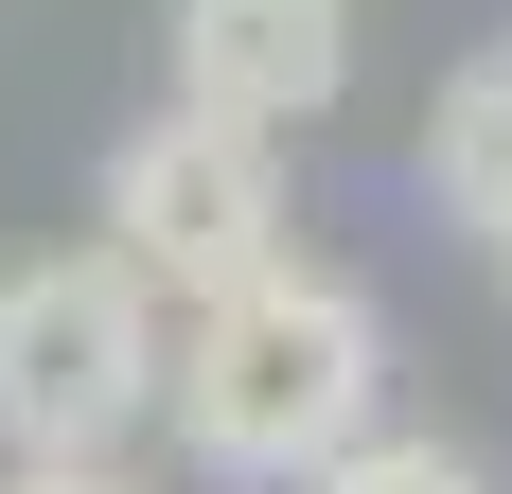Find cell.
<instances>
[{
	"label": "cell",
	"instance_id": "4",
	"mask_svg": "<svg viewBox=\"0 0 512 494\" xmlns=\"http://www.w3.org/2000/svg\"><path fill=\"white\" fill-rule=\"evenodd\" d=\"M336 89H354V0H177V106L283 142Z\"/></svg>",
	"mask_w": 512,
	"mask_h": 494
},
{
	"label": "cell",
	"instance_id": "6",
	"mask_svg": "<svg viewBox=\"0 0 512 494\" xmlns=\"http://www.w3.org/2000/svg\"><path fill=\"white\" fill-rule=\"evenodd\" d=\"M283 494H477V459L407 442V424H354V442H336V459H301Z\"/></svg>",
	"mask_w": 512,
	"mask_h": 494
},
{
	"label": "cell",
	"instance_id": "7",
	"mask_svg": "<svg viewBox=\"0 0 512 494\" xmlns=\"http://www.w3.org/2000/svg\"><path fill=\"white\" fill-rule=\"evenodd\" d=\"M0 494H124V477H106V459H18Z\"/></svg>",
	"mask_w": 512,
	"mask_h": 494
},
{
	"label": "cell",
	"instance_id": "5",
	"mask_svg": "<svg viewBox=\"0 0 512 494\" xmlns=\"http://www.w3.org/2000/svg\"><path fill=\"white\" fill-rule=\"evenodd\" d=\"M424 195L460 212L477 247H512V36L442 71V106H424Z\"/></svg>",
	"mask_w": 512,
	"mask_h": 494
},
{
	"label": "cell",
	"instance_id": "8",
	"mask_svg": "<svg viewBox=\"0 0 512 494\" xmlns=\"http://www.w3.org/2000/svg\"><path fill=\"white\" fill-rule=\"evenodd\" d=\"M495 265H512V247H495Z\"/></svg>",
	"mask_w": 512,
	"mask_h": 494
},
{
	"label": "cell",
	"instance_id": "1",
	"mask_svg": "<svg viewBox=\"0 0 512 494\" xmlns=\"http://www.w3.org/2000/svg\"><path fill=\"white\" fill-rule=\"evenodd\" d=\"M159 406H177V442L212 459V477H301V459H336L389 406V318H371V283H336V265H248V283L177 300V336H159Z\"/></svg>",
	"mask_w": 512,
	"mask_h": 494
},
{
	"label": "cell",
	"instance_id": "2",
	"mask_svg": "<svg viewBox=\"0 0 512 494\" xmlns=\"http://www.w3.org/2000/svg\"><path fill=\"white\" fill-rule=\"evenodd\" d=\"M142 406H159V300L106 247L0 265V442L18 459H106Z\"/></svg>",
	"mask_w": 512,
	"mask_h": 494
},
{
	"label": "cell",
	"instance_id": "3",
	"mask_svg": "<svg viewBox=\"0 0 512 494\" xmlns=\"http://www.w3.org/2000/svg\"><path fill=\"white\" fill-rule=\"evenodd\" d=\"M106 265L142 300H212L283 265V142L265 124H212V106H159L106 142Z\"/></svg>",
	"mask_w": 512,
	"mask_h": 494
}]
</instances>
